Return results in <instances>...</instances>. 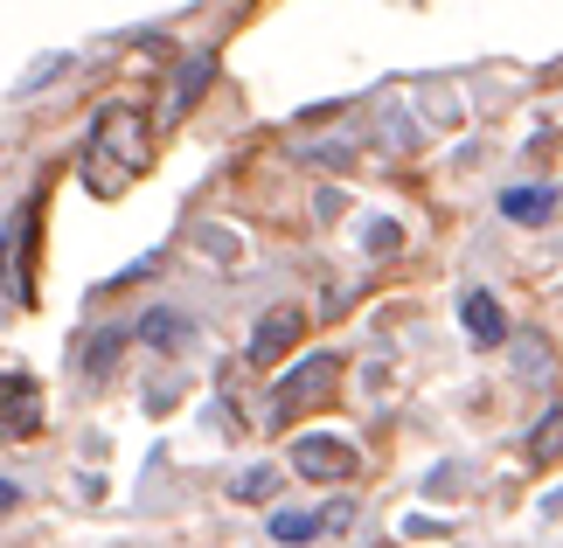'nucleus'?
Wrapping results in <instances>:
<instances>
[{
    "label": "nucleus",
    "mask_w": 563,
    "mask_h": 548,
    "mask_svg": "<svg viewBox=\"0 0 563 548\" xmlns=\"http://www.w3.org/2000/svg\"><path fill=\"white\" fill-rule=\"evenodd\" d=\"M146 167V119L133 104H104L91 119V146H84V181L98 194H119Z\"/></svg>",
    "instance_id": "obj_1"
},
{
    "label": "nucleus",
    "mask_w": 563,
    "mask_h": 548,
    "mask_svg": "<svg viewBox=\"0 0 563 548\" xmlns=\"http://www.w3.org/2000/svg\"><path fill=\"white\" fill-rule=\"evenodd\" d=\"M334 382H341V361H334V355H313V361H299L292 376L272 389V416H278V424H292L299 410L328 403V396H334Z\"/></svg>",
    "instance_id": "obj_2"
},
{
    "label": "nucleus",
    "mask_w": 563,
    "mask_h": 548,
    "mask_svg": "<svg viewBox=\"0 0 563 548\" xmlns=\"http://www.w3.org/2000/svg\"><path fill=\"white\" fill-rule=\"evenodd\" d=\"M29 236H35V202H21V215L8 223V236H0V284H8L14 299H29Z\"/></svg>",
    "instance_id": "obj_3"
},
{
    "label": "nucleus",
    "mask_w": 563,
    "mask_h": 548,
    "mask_svg": "<svg viewBox=\"0 0 563 548\" xmlns=\"http://www.w3.org/2000/svg\"><path fill=\"white\" fill-rule=\"evenodd\" d=\"M292 466H299V479H355V451L341 437H299Z\"/></svg>",
    "instance_id": "obj_4"
},
{
    "label": "nucleus",
    "mask_w": 563,
    "mask_h": 548,
    "mask_svg": "<svg viewBox=\"0 0 563 548\" xmlns=\"http://www.w3.org/2000/svg\"><path fill=\"white\" fill-rule=\"evenodd\" d=\"M42 424V389L29 376H0V437H29Z\"/></svg>",
    "instance_id": "obj_5"
},
{
    "label": "nucleus",
    "mask_w": 563,
    "mask_h": 548,
    "mask_svg": "<svg viewBox=\"0 0 563 548\" xmlns=\"http://www.w3.org/2000/svg\"><path fill=\"white\" fill-rule=\"evenodd\" d=\"M460 320H466V334L481 340V347H501L508 340V320H501V299H494V292H466L460 299Z\"/></svg>",
    "instance_id": "obj_6"
},
{
    "label": "nucleus",
    "mask_w": 563,
    "mask_h": 548,
    "mask_svg": "<svg viewBox=\"0 0 563 548\" xmlns=\"http://www.w3.org/2000/svg\"><path fill=\"white\" fill-rule=\"evenodd\" d=\"M292 334H299V313L292 305H272V313L257 320V334H251V361H278L292 347Z\"/></svg>",
    "instance_id": "obj_7"
},
{
    "label": "nucleus",
    "mask_w": 563,
    "mask_h": 548,
    "mask_svg": "<svg viewBox=\"0 0 563 548\" xmlns=\"http://www.w3.org/2000/svg\"><path fill=\"white\" fill-rule=\"evenodd\" d=\"M140 340H146V347H161V355H181V347L195 340V326H188V313H167V305H161V313H146V320H140Z\"/></svg>",
    "instance_id": "obj_8"
},
{
    "label": "nucleus",
    "mask_w": 563,
    "mask_h": 548,
    "mask_svg": "<svg viewBox=\"0 0 563 548\" xmlns=\"http://www.w3.org/2000/svg\"><path fill=\"white\" fill-rule=\"evenodd\" d=\"M501 215H508V223H550V215H556V194L550 188H508L501 194Z\"/></svg>",
    "instance_id": "obj_9"
},
{
    "label": "nucleus",
    "mask_w": 563,
    "mask_h": 548,
    "mask_svg": "<svg viewBox=\"0 0 563 548\" xmlns=\"http://www.w3.org/2000/svg\"><path fill=\"white\" fill-rule=\"evenodd\" d=\"M209 70H216L209 56H195V63H181V70H175V91H167V119H181L188 104L202 98V83H209Z\"/></svg>",
    "instance_id": "obj_10"
},
{
    "label": "nucleus",
    "mask_w": 563,
    "mask_h": 548,
    "mask_svg": "<svg viewBox=\"0 0 563 548\" xmlns=\"http://www.w3.org/2000/svg\"><path fill=\"white\" fill-rule=\"evenodd\" d=\"M272 541H286V548L320 541V514H307V507H272Z\"/></svg>",
    "instance_id": "obj_11"
},
{
    "label": "nucleus",
    "mask_w": 563,
    "mask_h": 548,
    "mask_svg": "<svg viewBox=\"0 0 563 548\" xmlns=\"http://www.w3.org/2000/svg\"><path fill=\"white\" fill-rule=\"evenodd\" d=\"M278 487H286V479H278V466H251V472H236L230 479V500H278Z\"/></svg>",
    "instance_id": "obj_12"
},
{
    "label": "nucleus",
    "mask_w": 563,
    "mask_h": 548,
    "mask_svg": "<svg viewBox=\"0 0 563 548\" xmlns=\"http://www.w3.org/2000/svg\"><path fill=\"white\" fill-rule=\"evenodd\" d=\"M529 458H536V466H550V458H563V403L543 416V430L529 437Z\"/></svg>",
    "instance_id": "obj_13"
},
{
    "label": "nucleus",
    "mask_w": 563,
    "mask_h": 548,
    "mask_svg": "<svg viewBox=\"0 0 563 548\" xmlns=\"http://www.w3.org/2000/svg\"><path fill=\"white\" fill-rule=\"evenodd\" d=\"M63 63H70V56H63V49H56V56H35L29 70H21V83H14V98H35V91H42V83H49V77H63Z\"/></svg>",
    "instance_id": "obj_14"
},
{
    "label": "nucleus",
    "mask_w": 563,
    "mask_h": 548,
    "mask_svg": "<svg viewBox=\"0 0 563 548\" xmlns=\"http://www.w3.org/2000/svg\"><path fill=\"white\" fill-rule=\"evenodd\" d=\"M349 521H355V500H328V507H320V535L349 528Z\"/></svg>",
    "instance_id": "obj_15"
},
{
    "label": "nucleus",
    "mask_w": 563,
    "mask_h": 548,
    "mask_svg": "<svg viewBox=\"0 0 563 548\" xmlns=\"http://www.w3.org/2000/svg\"><path fill=\"white\" fill-rule=\"evenodd\" d=\"M119 340H125V334H98V340H91V376H104V368H112Z\"/></svg>",
    "instance_id": "obj_16"
},
{
    "label": "nucleus",
    "mask_w": 563,
    "mask_h": 548,
    "mask_svg": "<svg viewBox=\"0 0 563 548\" xmlns=\"http://www.w3.org/2000/svg\"><path fill=\"white\" fill-rule=\"evenodd\" d=\"M21 507V487H14V479H0V514H14Z\"/></svg>",
    "instance_id": "obj_17"
}]
</instances>
